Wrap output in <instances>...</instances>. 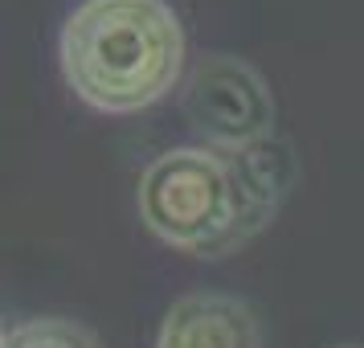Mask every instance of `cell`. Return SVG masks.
Segmentation results:
<instances>
[{
	"label": "cell",
	"mask_w": 364,
	"mask_h": 348,
	"mask_svg": "<svg viewBox=\"0 0 364 348\" xmlns=\"http://www.w3.org/2000/svg\"><path fill=\"white\" fill-rule=\"evenodd\" d=\"M66 86L102 115L160 102L184 74V25L168 0H82L58 41Z\"/></svg>",
	"instance_id": "6da1fadb"
},
{
	"label": "cell",
	"mask_w": 364,
	"mask_h": 348,
	"mask_svg": "<svg viewBox=\"0 0 364 348\" xmlns=\"http://www.w3.org/2000/svg\"><path fill=\"white\" fill-rule=\"evenodd\" d=\"M135 205L160 242L209 258L233 221L230 164L205 144L172 148L144 168Z\"/></svg>",
	"instance_id": "7a4b0ae2"
},
{
	"label": "cell",
	"mask_w": 364,
	"mask_h": 348,
	"mask_svg": "<svg viewBox=\"0 0 364 348\" xmlns=\"http://www.w3.org/2000/svg\"><path fill=\"white\" fill-rule=\"evenodd\" d=\"M181 111L200 144L213 152H242L274 135L270 86L246 58L205 53L181 86Z\"/></svg>",
	"instance_id": "3957f363"
},
{
	"label": "cell",
	"mask_w": 364,
	"mask_h": 348,
	"mask_svg": "<svg viewBox=\"0 0 364 348\" xmlns=\"http://www.w3.org/2000/svg\"><path fill=\"white\" fill-rule=\"evenodd\" d=\"M230 164V184H233V221L230 233L217 242V250L209 258H225L254 242L258 233L274 221V213L282 209V201L291 197V189L299 181V160L295 148L270 135L262 144H250L242 152H221Z\"/></svg>",
	"instance_id": "277c9868"
},
{
	"label": "cell",
	"mask_w": 364,
	"mask_h": 348,
	"mask_svg": "<svg viewBox=\"0 0 364 348\" xmlns=\"http://www.w3.org/2000/svg\"><path fill=\"white\" fill-rule=\"evenodd\" d=\"M156 348H262V328L246 299L193 291L164 312Z\"/></svg>",
	"instance_id": "5b68a950"
},
{
	"label": "cell",
	"mask_w": 364,
	"mask_h": 348,
	"mask_svg": "<svg viewBox=\"0 0 364 348\" xmlns=\"http://www.w3.org/2000/svg\"><path fill=\"white\" fill-rule=\"evenodd\" d=\"M0 348H99L95 332L62 320V315H41V320H25L13 324L0 336Z\"/></svg>",
	"instance_id": "8992f818"
},
{
	"label": "cell",
	"mask_w": 364,
	"mask_h": 348,
	"mask_svg": "<svg viewBox=\"0 0 364 348\" xmlns=\"http://www.w3.org/2000/svg\"><path fill=\"white\" fill-rule=\"evenodd\" d=\"M336 348H364V344H336Z\"/></svg>",
	"instance_id": "52a82bcc"
}]
</instances>
